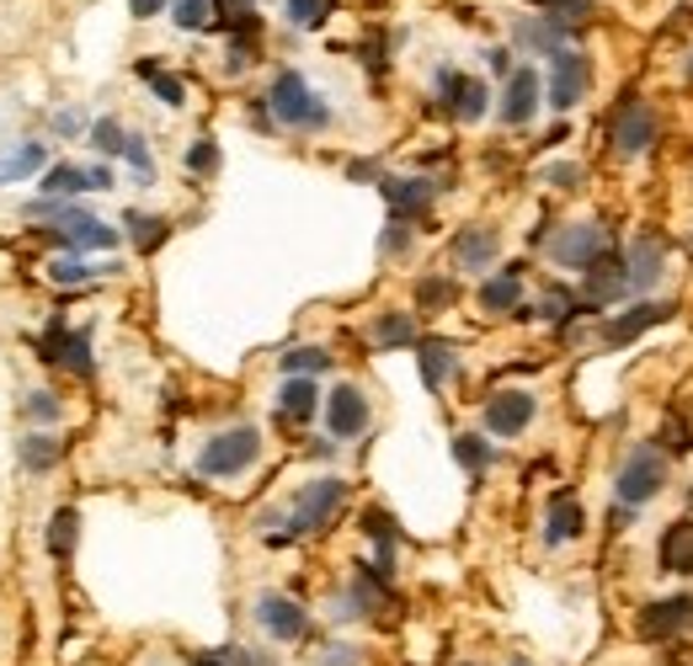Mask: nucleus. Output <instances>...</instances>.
<instances>
[{
    "instance_id": "f257e3e1",
    "label": "nucleus",
    "mask_w": 693,
    "mask_h": 666,
    "mask_svg": "<svg viewBox=\"0 0 693 666\" xmlns=\"http://www.w3.org/2000/svg\"><path fill=\"white\" fill-rule=\"evenodd\" d=\"M27 219H49L53 230L43 240H49V245H64L70 256H80V251H112V245L123 240L112 224L91 219V213L76 209V203H27Z\"/></svg>"
},
{
    "instance_id": "f03ea898",
    "label": "nucleus",
    "mask_w": 693,
    "mask_h": 666,
    "mask_svg": "<svg viewBox=\"0 0 693 666\" xmlns=\"http://www.w3.org/2000/svg\"><path fill=\"white\" fill-rule=\"evenodd\" d=\"M342 502H346L342 480H315V485H304L299 502H293V512H289V523H283V533H272L267 544H293V538H304V533H320L337 512H342Z\"/></svg>"
},
{
    "instance_id": "7ed1b4c3",
    "label": "nucleus",
    "mask_w": 693,
    "mask_h": 666,
    "mask_svg": "<svg viewBox=\"0 0 693 666\" xmlns=\"http://www.w3.org/2000/svg\"><path fill=\"white\" fill-rule=\"evenodd\" d=\"M267 107H272V118L289 123V129H325V123H331V107L304 85L299 70H278L272 91H267Z\"/></svg>"
},
{
    "instance_id": "20e7f679",
    "label": "nucleus",
    "mask_w": 693,
    "mask_h": 666,
    "mask_svg": "<svg viewBox=\"0 0 693 666\" xmlns=\"http://www.w3.org/2000/svg\"><path fill=\"white\" fill-rule=\"evenodd\" d=\"M257 453H262V432H257V426H230V432H219V437L203 443L198 475H209V480L245 475V470L257 464Z\"/></svg>"
},
{
    "instance_id": "39448f33",
    "label": "nucleus",
    "mask_w": 693,
    "mask_h": 666,
    "mask_svg": "<svg viewBox=\"0 0 693 666\" xmlns=\"http://www.w3.org/2000/svg\"><path fill=\"white\" fill-rule=\"evenodd\" d=\"M609 251H619L609 240V230L597 224V219H582V224H560L555 240H550V256L560 266H571V272H586L592 262H603Z\"/></svg>"
},
{
    "instance_id": "423d86ee",
    "label": "nucleus",
    "mask_w": 693,
    "mask_h": 666,
    "mask_svg": "<svg viewBox=\"0 0 693 666\" xmlns=\"http://www.w3.org/2000/svg\"><path fill=\"white\" fill-rule=\"evenodd\" d=\"M662 485H666V453L662 448H635L624 458L619 480H613V496L624 506H645V502L662 496Z\"/></svg>"
},
{
    "instance_id": "0eeeda50",
    "label": "nucleus",
    "mask_w": 693,
    "mask_h": 666,
    "mask_svg": "<svg viewBox=\"0 0 693 666\" xmlns=\"http://www.w3.org/2000/svg\"><path fill=\"white\" fill-rule=\"evenodd\" d=\"M651 144H656V107L619 102V112H613V155L635 160V155H645Z\"/></svg>"
},
{
    "instance_id": "6e6552de",
    "label": "nucleus",
    "mask_w": 693,
    "mask_h": 666,
    "mask_svg": "<svg viewBox=\"0 0 693 666\" xmlns=\"http://www.w3.org/2000/svg\"><path fill=\"white\" fill-rule=\"evenodd\" d=\"M630 293V266H624V251H609L603 262H592L582 272V304L586 310H609L613 299Z\"/></svg>"
},
{
    "instance_id": "1a4fd4ad",
    "label": "nucleus",
    "mask_w": 693,
    "mask_h": 666,
    "mask_svg": "<svg viewBox=\"0 0 693 666\" xmlns=\"http://www.w3.org/2000/svg\"><path fill=\"white\" fill-rule=\"evenodd\" d=\"M640 639H677L693 629V597L677 592V597H662V603H645L635 618Z\"/></svg>"
},
{
    "instance_id": "9d476101",
    "label": "nucleus",
    "mask_w": 693,
    "mask_h": 666,
    "mask_svg": "<svg viewBox=\"0 0 693 666\" xmlns=\"http://www.w3.org/2000/svg\"><path fill=\"white\" fill-rule=\"evenodd\" d=\"M257 624H262L267 639H304V629H310V613H304V603H293V597H283V592H267V597H257Z\"/></svg>"
},
{
    "instance_id": "9b49d317",
    "label": "nucleus",
    "mask_w": 693,
    "mask_h": 666,
    "mask_svg": "<svg viewBox=\"0 0 693 666\" xmlns=\"http://www.w3.org/2000/svg\"><path fill=\"white\" fill-rule=\"evenodd\" d=\"M533 395L529 390H496V395L485 400V432L491 437H518V432H529L533 422Z\"/></svg>"
},
{
    "instance_id": "f8f14e48",
    "label": "nucleus",
    "mask_w": 693,
    "mask_h": 666,
    "mask_svg": "<svg viewBox=\"0 0 693 666\" xmlns=\"http://www.w3.org/2000/svg\"><path fill=\"white\" fill-rule=\"evenodd\" d=\"M325 426H331V437H363L369 432V400L358 384H337L325 395Z\"/></svg>"
},
{
    "instance_id": "ddd939ff",
    "label": "nucleus",
    "mask_w": 693,
    "mask_h": 666,
    "mask_svg": "<svg viewBox=\"0 0 693 666\" xmlns=\"http://www.w3.org/2000/svg\"><path fill=\"white\" fill-rule=\"evenodd\" d=\"M438 97H443V107H449L453 118H464V123H475V118H485V80H470L459 75V70H438Z\"/></svg>"
},
{
    "instance_id": "4468645a",
    "label": "nucleus",
    "mask_w": 693,
    "mask_h": 666,
    "mask_svg": "<svg viewBox=\"0 0 693 666\" xmlns=\"http://www.w3.org/2000/svg\"><path fill=\"white\" fill-rule=\"evenodd\" d=\"M586 85H592V64H586L582 53H560L555 70H550V107L571 112L586 97Z\"/></svg>"
},
{
    "instance_id": "2eb2a0df",
    "label": "nucleus",
    "mask_w": 693,
    "mask_h": 666,
    "mask_svg": "<svg viewBox=\"0 0 693 666\" xmlns=\"http://www.w3.org/2000/svg\"><path fill=\"white\" fill-rule=\"evenodd\" d=\"M624 266H630V289L635 293H651L656 283H662V266H666V251H662V240L651 235H635L630 245H624Z\"/></svg>"
},
{
    "instance_id": "dca6fc26",
    "label": "nucleus",
    "mask_w": 693,
    "mask_h": 666,
    "mask_svg": "<svg viewBox=\"0 0 693 666\" xmlns=\"http://www.w3.org/2000/svg\"><path fill=\"white\" fill-rule=\"evenodd\" d=\"M43 357H59L64 369H76L80 379H86V373H91V331H86V325L64 331V325L53 320V331L43 336Z\"/></svg>"
},
{
    "instance_id": "f3484780",
    "label": "nucleus",
    "mask_w": 693,
    "mask_h": 666,
    "mask_svg": "<svg viewBox=\"0 0 693 666\" xmlns=\"http://www.w3.org/2000/svg\"><path fill=\"white\" fill-rule=\"evenodd\" d=\"M533 112H539V70H529V64H523V70H512V75H506L502 123H512V129H518V123H529Z\"/></svg>"
},
{
    "instance_id": "a211bd4d",
    "label": "nucleus",
    "mask_w": 693,
    "mask_h": 666,
    "mask_svg": "<svg viewBox=\"0 0 693 666\" xmlns=\"http://www.w3.org/2000/svg\"><path fill=\"white\" fill-rule=\"evenodd\" d=\"M662 320H672V304H635V310H624V315L609 320L603 342H609V346H630V342H640L651 325H662Z\"/></svg>"
},
{
    "instance_id": "6ab92c4d",
    "label": "nucleus",
    "mask_w": 693,
    "mask_h": 666,
    "mask_svg": "<svg viewBox=\"0 0 693 666\" xmlns=\"http://www.w3.org/2000/svg\"><path fill=\"white\" fill-rule=\"evenodd\" d=\"M582 533H586L582 502L555 496V502H550V517H544V544H550V549H560V544H571V538H582Z\"/></svg>"
},
{
    "instance_id": "aec40b11",
    "label": "nucleus",
    "mask_w": 693,
    "mask_h": 666,
    "mask_svg": "<svg viewBox=\"0 0 693 666\" xmlns=\"http://www.w3.org/2000/svg\"><path fill=\"white\" fill-rule=\"evenodd\" d=\"M315 411H320L315 379H304V373L283 379V390H278V416H289V422H310Z\"/></svg>"
},
{
    "instance_id": "412c9836",
    "label": "nucleus",
    "mask_w": 693,
    "mask_h": 666,
    "mask_svg": "<svg viewBox=\"0 0 693 666\" xmlns=\"http://www.w3.org/2000/svg\"><path fill=\"white\" fill-rule=\"evenodd\" d=\"M518 49L529 53H544V59H560L565 53V32H560V22H550V17H533V22H518Z\"/></svg>"
},
{
    "instance_id": "4be33fe9",
    "label": "nucleus",
    "mask_w": 693,
    "mask_h": 666,
    "mask_svg": "<svg viewBox=\"0 0 693 666\" xmlns=\"http://www.w3.org/2000/svg\"><path fill=\"white\" fill-rule=\"evenodd\" d=\"M416 363H422V384L426 390H443L453 373V346L438 342V336H426V342H416Z\"/></svg>"
},
{
    "instance_id": "5701e85b",
    "label": "nucleus",
    "mask_w": 693,
    "mask_h": 666,
    "mask_svg": "<svg viewBox=\"0 0 693 666\" xmlns=\"http://www.w3.org/2000/svg\"><path fill=\"white\" fill-rule=\"evenodd\" d=\"M518 299H523V272H496L480 283V310H491V315L518 310Z\"/></svg>"
},
{
    "instance_id": "b1692460",
    "label": "nucleus",
    "mask_w": 693,
    "mask_h": 666,
    "mask_svg": "<svg viewBox=\"0 0 693 666\" xmlns=\"http://www.w3.org/2000/svg\"><path fill=\"white\" fill-rule=\"evenodd\" d=\"M453 262L470 266V272H485V266L496 262V235L491 230H464V235L453 240Z\"/></svg>"
},
{
    "instance_id": "393cba45",
    "label": "nucleus",
    "mask_w": 693,
    "mask_h": 666,
    "mask_svg": "<svg viewBox=\"0 0 693 666\" xmlns=\"http://www.w3.org/2000/svg\"><path fill=\"white\" fill-rule=\"evenodd\" d=\"M432 192L438 186L426 182V176H405V182H384V198H390V209L405 219V213H426V203H432Z\"/></svg>"
},
{
    "instance_id": "a878e982",
    "label": "nucleus",
    "mask_w": 693,
    "mask_h": 666,
    "mask_svg": "<svg viewBox=\"0 0 693 666\" xmlns=\"http://www.w3.org/2000/svg\"><path fill=\"white\" fill-rule=\"evenodd\" d=\"M662 571L693 576V523H677V528L662 533Z\"/></svg>"
},
{
    "instance_id": "bb28decb",
    "label": "nucleus",
    "mask_w": 693,
    "mask_h": 666,
    "mask_svg": "<svg viewBox=\"0 0 693 666\" xmlns=\"http://www.w3.org/2000/svg\"><path fill=\"white\" fill-rule=\"evenodd\" d=\"M352 608L369 613V618H379V613L390 608V586H384L379 571H358V582H352Z\"/></svg>"
},
{
    "instance_id": "cd10ccee",
    "label": "nucleus",
    "mask_w": 693,
    "mask_h": 666,
    "mask_svg": "<svg viewBox=\"0 0 693 666\" xmlns=\"http://www.w3.org/2000/svg\"><path fill=\"white\" fill-rule=\"evenodd\" d=\"M76 533H80L76 506H59V512L49 517V555L53 559H70V555H76Z\"/></svg>"
},
{
    "instance_id": "c85d7f7f",
    "label": "nucleus",
    "mask_w": 693,
    "mask_h": 666,
    "mask_svg": "<svg viewBox=\"0 0 693 666\" xmlns=\"http://www.w3.org/2000/svg\"><path fill=\"white\" fill-rule=\"evenodd\" d=\"M43 160H49L43 144H22V150L0 155V182H22V176H32V171H43Z\"/></svg>"
},
{
    "instance_id": "c756f323",
    "label": "nucleus",
    "mask_w": 693,
    "mask_h": 666,
    "mask_svg": "<svg viewBox=\"0 0 693 666\" xmlns=\"http://www.w3.org/2000/svg\"><path fill=\"white\" fill-rule=\"evenodd\" d=\"M278 369L289 373H304V379H310V373H320V369H331V352H325V346H289V352H283V357H278Z\"/></svg>"
},
{
    "instance_id": "7c9ffc66",
    "label": "nucleus",
    "mask_w": 693,
    "mask_h": 666,
    "mask_svg": "<svg viewBox=\"0 0 693 666\" xmlns=\"http://www.w3.org/2000/svg\"><path fill=\"white\" fill-rule=\"evenodd\" d=\"M139 80H150V91H155V97H160L165 107H182V102H187L182 80H177V75H165V70H160L155 59H139Z\"/></svg>"
},
{
    "instance_id": "2f4dec72",
    "label": "nucleus",
    "mask_w": 693,
    "mask_h": 666,
    "mask_svg": "<svg viewBox=\"0 0 693 666\" xmlns=\"http://www.w3.org/2000/svg\"><path fill=\"white\" fill-rule=\"evenodd\" d=\"M582 310V293H571V289H550L544 299H539V320H550V325H565V320Z\"/></svg>"
},
{
    "instance_id": "473e14b6",
    "label": "nucleus",
    "mask_w": 693,
    "mask_h": 666,
    "mask_svg": "<svg viewBox=\"0 0 693 666\" xmlns=\"http://www.w3.org/2000/svg\"><path fill=\"white\" fill-rule=\"evenodd\" d=\"M416 342V320L411 315H379L373 320V346H405Z\"/></svg>"
},
{
    "instance_id": "72a5a7b5",
    "label": "nucleus",
    "mask_w": 693,
    "mask_h": 666,
    "mask_svg": "<svg viewBox=\"0 0 693 666\" xmlns=\"http://www.w3.org/2000/svg\"><path fill=\"white\" fill-rule=\"evenodd\" d=\"M544 17L560 22V32H582V27L592 22V6H586V0H550V6H544Z\"/></svg>"
},
{
    "instance_id": "f704fd0d",
    "label": "nucleus",
    "mask_w": 693,
    "mask_h": 666,
    "mask_svg": "<svg viewBox=\"0 0 693 666\" xmlns=\"http://www.w3.org/2000/svg\"><path fill=\"white\" fill-rule=\"evenodd\" d=\"M129 235H133V245H139V251H155L160 240L171 235V224H165V219H150V213L133 209V213H129Z\"/></svg>"
},
{
    "instance_id": "c9c22d12",
    "label": "nucleus",
    "mask_w": 693,
    "mask_h": 666,
    "mask_svg": "<svg viewBox=\"0 0 693 666\" xmlns=\"http://www.w3.org/2000/svg\"><path fill=\"white\" fill-rule=\"evenodd\" d=\"M59 192H91V171H76V165H59V171H49L43 176V198H59Z\"/></svg>"
},
{
    "instance_id": "e433bc0d",
    "label": "nucleus",
    "mask_w": 693,
    "mask_h": 666,
    "mask_svg": "<svg viewBox=\"0 0 693 666\" xmlns=\"http://www.w3.org/2000/svg\"><path fill=\"white\" fill-rule=\"evenodd\" d=\"M453 458H459V464L475 475V470H485V464H491V443H485V437H475V432H459V437H453Z\"/></svg>"
},
{
    "instance_id": "4c0bfd02",
    "label": "nucleus",
    "mask_w": 693,
    "mask_h": 666,
    "mask_svg": "<svg viewBox=\"0 0 693 666\" xmlns=\"http://www.w3.org/2000/svg\"><path fill=\"white\" fill-rule=\"evenodd\" d=\"M662 448H666V458H677V453L693 448V432H689V416H683V411H672L662 422Z\"/></svg>"
},
{
    "instance_id": "58836bf2",
    "label": "nucleus",
    "mask_w": 693,
    "mask_h": 666,
    "mask_svg": "<svg viewBox=\"0 0 693 666\" xmlns=\"http://www.w3.org/2000/svg\"><path fill=\"white\" fill-rule=\"evenodd\" d=\"M171 11H177V27H182V32H203L213 0H171Z\"/></svg>"
},
{
    "instance_id": "ea45409f",
    "label": "nucleus",
    "mask_w": 693,
    "mask_h": 666,
    "mask_svg": "<svg viewBox=\"0 0 693 666\" xmlns=\"http://www.w3.org/2000/svg\"><path fill=\"white\" fill-rule=\"evenodd\" d=\"M22 464L27 470H53V464H59V443H53V437H27Z\"/></svg>"
},
{
    "instance_id": "a19ab883",
    "label": "nucleus",
    "mask_w": 693,
    "mask_h": 666,
    "mask_svg": "<svg viewBox=\"0 0 693 666\" xmlns=\"http://www.w3.org/2000/svg\"><path fill=\"white\" fill-rule=\"evenodd\" d=\"M363 528L373 533V544H379V559H384V565H390V555H395V523H390V517H384V512H369V517H363Z\"/></svg>"
},
{
    "instance_id": "79ce46f5",
    "label": "nucleus",
    "mask_w": 693,
    "mask_h": 666,
    "mask_svg": "<svg viewBox=\"0 0 693 666\" xmlns=\"http://www.w3.org/2000/svg\"><path fill=\"white\" fill-rule=\"evenodd\" d=\"M331 6H337V0H289V22L293 27H320L331 17Z\"/></svg>"
},
{
    "instance_id": "37998d69",
    "label": "nucleus",
    "mask_w": 693,
    "mask_h": 666,
    "mask_svg": "<svg viewBox=\"0 0 693 666\" xmlns=\"http://www.w3.org/2000/svg\"><path fill=\"white\" fill-rule=\"evenodd\" d=\"M91 144H97V150H102V155H123V150H129V133L118 129V123H112V118H102V123H97V129H91Z\"/></svg>"
},
{
    "instance_id": "c03bdc74",
    "label": "nucleus",
    "mask_w": 693,
    "mask_h": 666,
    "mask_svg": "<svg viewBox=\"0 0 693 666\" xmlns=\"http://www.w3.org/2000/svg\"><path fill=\"white\" fill-rule=\"evenodd\" d=\"M187 171H198V176H209L213 165H219V150H213V139H192L187 144Z\"/></svg>"
},
{
    "instance_id": "a18cd8bd",
    "label": "nucleus",
    "mask_w": 693,
    "mask_h": 666,
    "mask_svg": "<svg viewBox=\"0 0 693 666\" xmlns=\"http://www.w3.org/2000/svg\"><path fill=\"white\" fill-rule=\"evenodd\" d=\"M416 299H422V310H443V304H453V283L449 278H422Z\"/></svg>"
},
{
    "instance_id": "49530a36",
    "label": "nucleus",
    "mask_w": 693,
    "mask_h": 666,
    "mask_svg": "<svg viewBox=\"0 0 693 666\" xmlns=\"http://www.w3.org/2000/svg\"><path fill=\"white\" fill-rule=\"evenodd\" d=\"M49 278L59 283V289H86V283H91L97 272H91V266H80V262H53Z\"/></svg>"
},
{
    "instance_id": "de8ad7c7",
    "label": "nucleus",
    "mask_w": 693,
    "mask_h": 666,
    "mask_svg": "<svg viewBox=\"0 0 693 666\" xmlns=\"http://www.w3.org/2000/svg\"><path fill=\"white\" fill-rule=\"evenodd\" d=\"M27 416H32V422H59V400H53L49 390H32V395H27Z\"/></svg>"
},
{
    "instance_id": "09e8293b",
    "label": "nucleus",
    "mask_w": 693,
    "mask_h": 666,
    "mask_svg": "<svg viewBox=\"0 0 693 666\" xmlns=\"http://www.w3.org/2000/svg\"><path fill=\"white\" fill-rule=\"evenodd\" d=\"M123 155H129V165L144 176V182H150V171H155V165H150V144H144L139 133H129V150H123Z\"/></svg>"
},
{
    "instance_id": "8fccbe9b",
    "label": "nucleus",
    "mask_w": 693,
    "mask_h": 666,
    "mask_svg": "<svg viewBox=\"0 0 693 666\" xmlns=\"http://www.w3.org/2000/svg\"><path fill=\"white\" fill-rule=\"evenodd\" d=\"M320 666H358V650H352V645H325V650H320Z\"/></svg>"
},
{
    "instance_id": "3c124183",
    "label": "nucleus",
    "mask_w": 693,
    "mask_h": 666,
    "mask_svg": "<svg viewBox=\"0 0 693 666\" xmlns=\"http://www.w3.org/2000/svg\"><path fill=\"white\" fill-rule=\"evenodd\" d=\"M411 245V230H405V219H395L390 230H384V251H405Z\"/></svg>"
},
{
    "instance_id": "603ef678",
    "label": "nucleus",
    "mask_w": 693,
    "mask_h": 666,
    "mask_svg": "<svg viewBox=\"0 0 693 666\" xmlns=\"http://www.w3.org/2000/svg\"><path fill=\"white\" fill-rule=\"evenodd\" d=\"M544 176H550L555 186H576V182H582V171H576V165H550Z\"/></svg>"
},
{
    "instance_id": "864d4df0",
    "label": "nucleus",
    "mask_w": 693,
    "mask_h": 666,
    "mask_svg": "<svg viewBox=\"0 0 693 666\" xmlns=\"http://www.w3.org/2000/svg\"><path fill=\"white\" fill-rule=\"evenodd\" d=\"M346 176H352V182H373V176H379V165H373V160H352V165H346Z\"/></svg>"
},
{
    "instance_id": "5fc2aeb1",
    "label": "nucleus",
    "mask_w": 693,
    "mask_h": 666,
    "mask_svg": "<svg viewBox=\"0 0 693 666\" xmlns=\"http://www.w3.org/2000/svg\"><path fill=\"white\" fill-rule=\"evenodd\" d=\"M160 6H165V0H129V11H133V17H155Z\"/></svg>"
},
{
    "instance_id": "6e6d98bb",
    "label": "nucleus",
    "mask_w": 693,
    "mask_h": 666,
    "mask_svg": "<svg viewBox=\"0 0 693 666\" xmlns=\"http://www.w3.org/2000/svg\"><path fill=\"white\" fill-rule=\"evenodd\" d=\"M485 59H491V70H496V75H502V70H506V49H491V53H485ZM506 75H512V70H506Z\"/></svg>"
},
{
    "instance_id": "4d7b16f0",
    "label": "nucleus",
    "mask_w": 693,
    "mask_h": 666,
    "mask_svg": "<svg viewBox=\"0 0 693 666\" xmlns=\"http://www.w3.org/2000/svg\"><path fill=\"white\" fill-rule=\"evenodd\" d=\"M689 80H693V53H689Z\"/></svg>"
},
{
    "instance_id": "13d9d810",
    "label": "nucleus",
    "mask_w": 693,
    "mask_h": 666,
    "mask_svg": "<svg viewBox=\"0 0 693 666\" xmlns=\"http://www.w3.org/2000/svg\"><path fill=\"white\" fill-rule=\"evenodd\" d=\"M512 666H529V662H512Z\"/></svg>"
}]
</instances>
